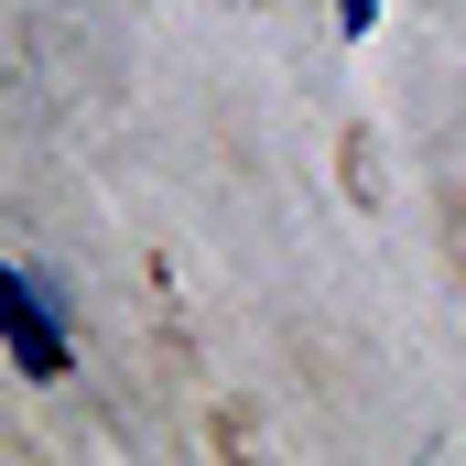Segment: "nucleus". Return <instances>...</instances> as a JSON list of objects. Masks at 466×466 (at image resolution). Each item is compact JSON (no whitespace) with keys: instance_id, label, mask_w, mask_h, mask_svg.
I'll use <instances>...</instances> for the list:
<instances>
[{"instance_id":"obj_1","label":"nucleus","mask_w":466,"mask_h":466,"mask_svg":"<svg viewBox=\"0 0 466 466\" xmlns=\"http://www.w3.org/2000/svg\"><path fill=\"white\" fill-rule=\"evenodd\" d=\"M0 337H11L22 380H66V293H55V271H33V260L0 271Z\"/></svg>"},{"instance_id":"obj_2","label":"nucleus","mask_w":466,"mask_h":466,"mask_svg":"<svg viewBox=\"0 0 466 466\" xmlns=\"http://www.w3.org/2000/svg\"><path fill=\"white\" fill-rule=\"evenodd\" d=\"M337 33H380V0H337Z\"/></svg>"}]
</instances>
